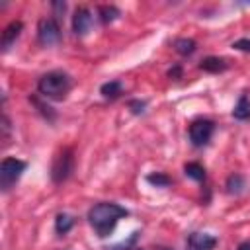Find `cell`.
I'll return each mask as SVG.
<instances>
[{
  "label": "cell",
  "instance_id": "cell-21",
  "mask_svg": "<svg viewBox=\"0 0 250 250\" xmlns=\"http://www.w3.org/2000/svg\"><path fill=\"white\" fill-rule=\"evenodd\" d=\"M131 107H137V109H135V113H139V111H143L145 102H133V104H131Z\"/></svg>",
  "mask_w": 250,
  "mask_h": 250
},
{
  "label": "cell",
  "instance_id": "cell-17",
  "mask_svg": "<svg viewBox=\"0 0 250 250\" xmlns=\"http://www.w3.org/2000/svg\"><path fill=\"white\" fill-rule=\"evenodd\" d=\"M146 180H148L152 186H156V188H166V186L172 182L168 176H164V174H160V172H156V174H148Z\"/></svg>",
  "mask_w": 250,
  "mask_h": 250
},
{
  "label": "cell",
  "instance_id": "cell-13",
  "mask_svg": "<svg viewBox=\"0 0 250 250\" xmlns=\"http://www.w3.org/2000/svg\"><path fill=\"white\" fill-rule=\"evenodd\" d=\"M121 82H117V80H113V82H105L102 88H100V92H102V96L104 98H109V100H113V98H117L119 94H121Z\"/></svg>",
  "mask_w": 250,
  "mask_h": 250
},
{
  "label": "cell",
  "instance_id": "cell-16",
  "mask_svg": "<svg viewBox=\"0 0 250 250\" xmlns=\"http://www.w3.org/2000/svg\"><path fill=\"white\" fill-rule=\"evenodd\" d=\"M117 16H119V10H117L115 6H102V8H100V18H102L104 23L113 21Z\"/></svg>",
  "mask_w": 250,
  "mask_h": 250
},
{
  "label": "cell",
  "instance_id": "cell-1",
  "mask_svg": "<svg viewBox=\"0 0 250 250\" xmlns=\"http://www.w3.org/2000/svg\"><path fill=\"white\" fill-rule=\"evenodd\" d=\"M129 211L117 203H98L88 211V221L92 225V229L98 232V236H107L115 225L119 223V219L127 217Z\"/></svg>",
  "mask_w": 250,
  "mask_h": 250
},
{
  "label": "cell",
  "instance_id": "cell-20",
  "mask_svg": "<svg viewBox=\"0 0 250 250\" xmlns=\"http://www.w3.org/2000/svg\"><path fill=\"white\" fill-rule=\"evenodd\" d=\"M232 47H234V49H240V51H250V41H248V39H238Z\"/></svg>",
  "mask_w": 250,
  "mask_h": 250
},
{
  "label": "cell",
  "instance_id": "cell-10",
  "mask_svg": "<svg viewBox=\"0 0 250 250\" xmlns=\"http://www.w3.org/2000/svg\"><path fill=\"white\" fill-rule=\"evenodd\" d=\"M72 225H74V221H72V217L66 215V213H59L57 219H55V229H57L59 234H66V232L72 229Z\"/></svg>",
  "mask_w": 250,
  "mask_h": 250
},
{
  "label": "cell",
  "instance_id": "cell-7",
  "mask_svg": "<svg viewBox=\"0 0 250 250\" xmlns=\"http://www.w3.org/2000/svg\"><path fill=\"white\" fill-rule=\"evenodd\" d=\"M92 27V14L88 8H78L72 16V31L76 35H86Z\"/></svg>",
  "mask_w": 250,
  "mask_h": 250
},
{
  "label": "cell",
  "instance_id": "cell-18",
  "mask_svg": "<svg viewBox=\"0 0 250 250\" xmlns=\"http://www.w3.org/2000/svg\"><path fill=\"white\" fill-rule=\"evenodd\" d=\"M240 188H242V178L238 176V174H234V176H230L229 180H227V189L232 193V191H240Z\"/></svg>",
  "mask_w": 250,
  "mask_h": 250
},
{
  "label": "cell",
  "instance_id": "cell-14",
  "mask_svg": "<svg viewBox=\"0 0 250 250\" xmlns=\"http://www.w3.org/2000/svg\"><path fill=\"white\" fill-rule=\"evenodd\" d=\"M186 176H189V178H193V180H197V182H201L203 178H205V170H203V166L201 164H197V162H189V164H186Z\"/></svg>",
  "mask_w": 250,
  "mask_h": 250
},
{
  "label": "cell",
  "instance_id": "cell-8",
  "mask_svg": "<svg viewBox=\"0 0 250 250\" xmlns=\"http://www.w3.org/2000/svg\"><path fill=\"white\" fill-rule=\"evenodd\" d=\"M217 244V238L207 232H191L188 238L189 250H213Z\"/></svg>",
  "mask_w": 250,
  "mask_h": 250
},
{
  "label": "cell",
  "instance_id": "cell-23",
  "mask_svg": "<svg viewBox=\"0 0 250 250\" xmlns=\"http://www.w3.org/2000/svg\"><path fill=\"white\" fill-rule=\"evenodd\" d=\"M137 250H143V248H137Z\"/></svg>",
  "mask_w": 250,
  "mask_h": 250
},
{
  "label": "cell",
  "instance_id": "cell-2",
  "mask_svg": "<svg viewBox=\"0 0 250 250\" xmlns=\"http://www.w3.org/2000/svg\"><path fill=\"white\" fill-rule=\"evenodd\" d=\"M37 90L41 96L45 98H53V100H61L66 96V92L70 90V76L61 72V70H53L47 72L39 78L37 82Z\"/></svg>",
  "mask_w": 250,
  "mask_h": 250
},
{
  "label": "cell",
  "instance_id": "cell-3",
  "mask_svg": "<svg viewBox=\"0 0 250 250\" xmlns=\"http://www.w3.org/2000/svg\"><path fill=\"white\" fill-rule=\"evenodd\" d=\"M23 170H25V162L23 160L14 158V156L4 158L2 164H0V188H2V191H8L20 180Z\"/></svg>",
  "mask_w": 250,
  "mask_h": 250
},
{
  "label": "cell",
  "instance_id": "cell-12",
  "mask_svg": "<svg viewBox=\"0 0 250 250\" xmlns=\"http://www.w3.org/2000/svg\"><path fill=\"white\" fill-rule=\"evenodd\" d=\"M232 115H234L236 119H248V117H250V102H248L246 96H242V98L238 100V104H236L234 109H232Z\"/></svg>",
  "mask_w": 250,
  "mask_h": 250
},
{
  "label": "cell",
  "instance_id": "cell-5",
  "mask_svg": "<svg viewBox=\"0 0 250 250\" xmlns=\"http://www.w3.org/2000/svg\"><path fill=\"white\" fill-rule=\"evenodd\" d=\"M37 39L41 45L49 47V45H55L59 39H61V27L57 23V20L53 18H43L37 25Z\"/></svg>",
  "mask_w": 250,
  "mask_h": 250
},
{
  "label": "cell",
  "instance_id": "cell-9",
  "mask_svg": "<svg viewBox=\"0 0 250 250\" xmlns=\"http://www.w3.org/2000/svg\"><path fill=\"white\" fill-rule=\"evenodd\" d=\"M20 31H21V21H12V23L2 31V49H4V51L10 49V45L18 39Z\"/></svg>",
  "mask_w": 250,
  "mask_h": 250
},
{
  "label": "cell",
  "instance_id": "cell-11",
  "mask_svg": "<svg viewBox=\"0 0 250 250\" xmlns=\"http://www.w3.org/2000/svg\"><path fill=\"white\" fill-rule=\"evenodd\" d=\"M201 68L207 70V72H221L227 68V62L223 59H217V57H209L201 62Z\"/></svg>",
  "mask_w": 250,
  "mask_h": 250
},
{
  "label": "cell",
  "instance_id": "cell-4",
  "mask_svg": "<svg viewBox=\"0 0 250 250\" xmlns=\"http://www.w3.org/2000/svg\"><path fill=\"white\" fill-rule=\"evenodd\" d=\"M72 168H74V156H72V150L70 148H62L55 160H53V168H51V178L55 184H62L70 174H72Z\"/></svg>",
  "mask_w": 250,
  "mask_h": 250
},
{
  "label": "cell",
  "instance_id": "cell-22",
  "mask_svg": "<svg viewBox=\"0 0 250 250\" xmlns=\"http://www.w3.org/2000/svg\"><path fill=\"white\" fill-rule=\"evenodd\" d=\"M236 250H250V242H248V240H246V242H240Z\"/></svg>",
  "mask_w": 250,
  "mask_h": 250
},
{
  "label": "cell",
  "instance_id": "cell-6",
  "mask_svg": "<svg viewBox=\"0 0 250 250\" xmlns=\"http://www.w3.org/2000/svg\"><path fill=\"white\" fill-rule=\"evenodd\" d=\"M213 121L211 119H197L189 125V141L195 145V146H203L209 143L211 135H213Z\"/></svg>",
  "mask_w": 250,
  "mask_h": 250
},
{
  "label": "cell",
  "instance_id": "cell-19",
  "mask_svg": "<svg viewBox=\"0 0 250 250\" xmlns=\"http://www.w3.org/2000/svg\"><path fill=\"white\" fill-rule=\"evenodd\" d=\"M2 131H4L2 141H4V145H6V143H8V139H10V119H8V115H6V113L2 115Z\"/></svg>",
  "mask_w": 250,
  "mask_h": 250
},
{
  "label": "cell",
  "instance_id": "cell-15",
  "mask_svg": "<svg viewBox=\"0 0 250 250\" xmlns=\"http://www.w3.org/2000/svg\"><path fill=\"white\" fill-rule=\"evenodd\" d=\"M174 47H176V51L180 55H189V53L195 51V41L193 39H178L174 43Z\"/></svg>",
  "mask_w": 250,
  "mask_h": 250
}]
</instances>
